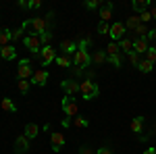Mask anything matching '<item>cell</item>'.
<instances>
[{"mask_svg":"<svg viewBox=\"0 0 156 154\" xmlns=\"http://www.w3.org/2000/svg\"><path fill=\"white\" fill-rule=\"evenodd\" d=\"M87 46H90V40L83 38V40L79 42V48H77L75 56H73V67H75L77 73H81L85 67H90V63H92V56H90V52H87Z\"/></svg>","mask_w":156,"mask_h":154,"instance_id":"6da1fadb","label":"cell"},{"mask_svg":"<svg viewBox=\"0 0 156 154\" xmlns=\"http://www.w3.org/2000/svg\"><path fill=\"white\" fill-rule=\"evenodd\" d=\"M25 29H29L31 27V36H42V34H46L50 31L48 27V21H46V17H36V19H29V21H25L23 23Z\"/></svg>","mask_w":156,"mask_h":154,"instance_id":"7a4b0ae2","label":"cell"},{"mask_svg":"<svg viewBox=\"0 0 156 154\" xmlns=\"http://www.w3.org/2000/svg\"><path fill=\"white\" fill-rule=\"evenodd\" d=\"M79 92L83 96V100H94V98L100 94V88H98V83H94L92 79H85L83 83H79Z\"/></svg>","mask_w":156,"mask_h":154,"instance_id":"3957f363","label":"cell"},{"mask_svg":"<svg viewBox=\"0 0 156 154\" xmlns=\"http://www.w3.org/2000/svg\"><path fill=\"white\" fill-rule=\"evenodd\" d=\"M17 75H19V79H29V77H34L31 60H29V59L19 60V67H17Z\"/></svg>","mask_w":156,"mask_h":154,"instance_id":"277c9868","label":"cell"},{"mask_svg":"<svg viewBox=\"0 0 156 154\" xmlns=\"http://www.w3.org/2000/svg\"><path fill=\"white\" fill-rule=\"evenodd\" d=\"M23 44H25V48H27L31 54L42 52V42H40V36H25L23 38Z\"/></svg>","mask_w":156,"mask_h":154,"instance_id":"5b68a950","label":"cell"},{"mask_svg":"<svg viewBox=\"0 0 156 154\" xmlns=\"http://www.w3.org/2000/svg\"><path fill=\"white\" fill-rule=\"evenodd\" d=\"M62 110H65V115H67L69 119L77 117V104L73 102V98H69V96H65V98H62Z\"/></svg>","mask_w":156,"mask_h":154,"instance_id":"8992f818","label":"cell"},{"mask_svg":"<svg viewBox=\"0 0 156 154\" xmlns=\"http://www.w3.org/2000/svg\"><path fill=\"white\" fill-rule=\"evenodd\" d=\"M40 56H42V65L46 67V65H50L52 60L56 59V50H54V46H42Z\"/></svg>","mask_w":156,"mask_h":154,"instance_id":"52a82bcc","label":"cell"},{"mask_svg":"<svg viewBox=\"0 0 156 154\" xmlns=\"http://www.w3.org/2000/svg\"><path fill=\"white\" fill-rule=\"evenodd\" d=\"M125 31H127V29H125V25L121 23V21L110 25V38H112L115 42H121V40L125 38Z\"/></svg>","mask_w":156,"mask_h":154,"instance_id":"ba28073f","label":"cell"},{"mask_svg":"<svg viewBox=\"0 0 156 154\" xmlns=\"http://www.w3.org/2000/svg\"><path fill=\"white\" fill-rule=\"evenodd\" d=\"M60 50H62V54H65V56H75V52H77V48H79V44H75V42H73V40H62V42H60Z\"/></svg>","mask_w":156,"mask_h":154,"instance_id":"9c48e42d","label":"cell"},{"mask_svg":"<svg viewBox=\"0 0 156 154\" xmlns=\"http://www.w3.org/2000/svg\"><path fill=\"white\" fill-rule=\"evenodd\" d=\"M50 144H52V150H54V152H60V148L65 146V135L58 133V131L50 133Z\"/></svg>","mask_w":156,"mask_h":154,"instance_id":"30bf717a","label":"cell"},{"mask_svg":"<svg viewBox=\"0 0 156 154\" xmlns=\"http://www.w3.org/2000/svg\"><path fill=\"white\" fill-rule=\"evenodd\" d=\"M62 90H65V94L69 96V98H73V96L79 92V83L73 81V79H65L62 81Z\"/></svg>","mask_w":156,"mask_h":154,"instance_id":"8fae6325","label":"cell"},{"mask_svg":"<svg viewBox=\"0 0 156 154\" xmlns=\"http://www.w3.org/2000/svg\"><path fill=\"white\" fill-rule=\"evenodd\" d=\"M48 71H44V69H40V71H34V77H31V83H36V85H46V81H48Z\"/></svg>","mask_w":156,"mask_h":154,"instance_id":"7c38bea8","label":"cell"},{"mask_svg":"<svg viewBox=\"0 0 156 154\" xmlns=\"http://www.w3.org/2000/svg\"><path fill=\"white\" fill-rule=\"evenodd\" d=\"M148 40L146 38H135L133 40V52L135 54H144V52H148Z\"/></svg>","mask_w":156,"mask_h":154,"instance_id":"4fadbf2b","label":"cell"},{"mask_svg":"<svg viewBox=\"0 0 156 154\" xmlns=\"http://www.w3.org/2000/svg\"><path fill=\"white\" fill-rule=\"evenodd\" d=\"M15 150H17V152L21 154V152H27V150H29V138H27V135H19V138H17V140H15Z\"/></svg>","mask_w":156,"mask_h":154,"instance_id":"5bb4252c","label":"cell"},{"mask_svg":"<svg viewBox=\"0 0 156 154\" xmlns=\"http://www.w3.org/2000/svg\"><path fill=\"white\" fill-rule=\"evenodd\" d=\"M0 59H4V60L17 59V48L12 46V44H9V46H4V48H0Z\"/></svg>","mask_w":156,"mask_h":154,"instance_id":"9a60e30c","label":"cell"},{"mask_svg":"<svg viewBox=\"0 0 156 154\" xmlns=\"http://www.w3.org/2000/svg\"><path fill=\"white\" fill-rule=\"evenodd\" d=\"M112 9H115V4H112V2H106V4L100 9V19H102L104 23L110 21V17H112Z\"/></svg>","mask_w":156,"mask_h":154,"instance_id":"2e32d148","label":"cell"},{"mask_svg":"<svg viewBox=\"0 0 156 154\" xmlns=\"http://www.w3.org/2000/svg\"><path fill=\"white\" fill-rule=\"evenodd\" d=\"M11 40H12V31L11 29H0V48H4V46H9L11 44Z\"/></svg>","mask_w":156,"mask_h":154,"instance_id":"e0dca14e","label":"cell"},{"mask_svg":"<svg viewBox=\"0 0 156 154\" xmlns=\"http://www.w3.org/2000/svg\"><path fill=\"white\" fill-rule=\"evenodd\" d=\"M37 133H40V127H37L36 123H27V125H25V135H27L29 140L37 138Z\"/></svg>","mask_w":156,"mask_h":154,"instance_id":"ac0fdd59","label":"cell"},{"mask_svg":"<svg viewBox=\"0 0 156 154\" xmlns=\"http://www.w3.org/2000/svg\"><path fill=\"white\" fill-rule=\"evenodd\" d=\"M119 48H121V52H125V54L133 52V40H129V38H123V40L119 42Z\"/></svg>","mask_w":156,"mask_h":154,"instance_id":"d6986e66","label":"cell"},{"mask_svg":"<svg viewBox=\"0 0 156 154\" xmlns=\"http://www.w3.org/2000/svg\"><path fill=\"white\" fill-rule=\"evenodd\" d=\"M131 6H133V11L137 13V15H142L144 11H148V0H133Z\"/></svg>","mask_w":156,"mask_h":154,"instance_id":"ffe728a7","label":"cell"},{"mask_svg":"<svg viewBox=\"0 0 156 154\" xmlns=\"http://www.w3.org/2000/svg\"><path fill=\"white\" fill-rule=\"evenodd\" d=\"M56 65L58 67H65V69H71L73 67V60H71V56H65V54H60V56H56Z\"/></svg>","mask_w":156,"mask_h":154,"instance_id":"44dd1931","label":"cell"},{"mask_svg":"<svg viewBox=\"0 0 156 154\" xmlns=\"http://www.w3.org/2000/svg\"><path fill=\"white\" fill-rule=\"evenodd\" d=\"M0 106H2V110H9V113H17V104L12 102L11 98H2Z\"/></svg>","mask_w":156,"mask_h":154,"instance_id":"7402d4cb","label":"cell"},{"mask_svg":"<svg viewBox=\"0 0 156 154\" xmlns=\"http://www.w3.org/2000/svg\"><path fill=\"white\" fill-rule=\"evenodd\" d=\"M142 129H144V117H135L131 121V131L133 133H142Z\"/></svg>","mask_w":156,"mask_h":154,"instance_id":"603a6c76","label":"cell"},{"mask_svg":"<svg viewBox=\"0 0 156 154\" xmlns=\"http://www.w3.org/2000/svg\"><path fill=\"white\" fill-rule=\"evenodd\" d=\"M119 54H121L119 44H117V42H110L106 46V56H119Z\"/></svg>","mask_w":156,"mask_h":154,"instance_id":"cb8c5ba5","label":"cell"},{"mask_svg":"<svg viewBox=\"0 0 156 154\" xmlns=\"http://www.w3.org/2000/svg\"><path fill=\"white\" fill-rule=\"evenodd\" d=\"M140 23H142V21H140V15L129 17V19H127V23H125V29H133V31H135V27H137Z\"/></svg>","mask_w":156,"mask_h":154,"instance_id":"d4e9b609","label":"cell"},{"mask_svg":"<svg viewBox=\"0 0 156 154\" xmlns=\"http://www.w3.org/2000/svg\"><path fill=\"white\" fill-rule=\"evenodd\" d=\"M137 69H140V73H150L152 69H154V65H152L148 59H144V60H140V67H137Z\"/></svg>","mask_w":156,"mask_h":154,"instance_id":"484cf974","label":"cell"},{"mask_svg":"<svg viewBox=\"0 0 156 154\" xmlns=\"http://www.w3.org/2000/svg\"><path fill=\"white\" fill-rule=\"evenodd\" d=\"M94 63H96V65H102V63H106L108 60V56H106V50H98L96 54H94Z\"/></svg>","mask_w":156,"mask_h":154,"instance_id":"4316f807","label":"cell"},{"mask_svg":"<svg viewBox=\"0 0 156 154\" xmlns=\"http://www.w3.org/2000/svg\"><path fill=\"white\" fill-rule=\"evenodd\" d=\"M148 31H150V29H148V25L140 23L137 27H135V31H133V34H137V38H146V36H148Z\"/></svg>","mask_w":156,"mask_h":154,"instance_id":"83f0119b","label":"cell"},{"mask_svg":"<svg viewBox=\"0 0 156 154\" xmlns=\"http://www.w3.org/2000/svg\"><path fill=\"white\" fill-rule=\"evenodd\" d=\"M73 125H75V127H79V129H85V127L90 125V121L83 119V117H75V119H73Z\"/></svg>","mask_w":156,"mask_h":154,"instance_id":"f1b7e54d","label":"cell"},{"mask_svg":"<svg viewBox=\"0 0 156 154\" xmlns=\"http://www.w3.org/2000/svg\"><path fill=\"white\" fill-rule=\"evenodd\" d=\"M29 85H31V81H27V79H19V83H17V88H19L21 94H27L29 92Z\"/></svg>","mask_w":156,"mask_h":154,"instance_id":"f546056e","label":"cell"},{"mask_svg":"<svg viewBox=\"0 0 156 154\" xmlns=\"http://www.w3.org/2000/svg\"><path fill=\"white\" fill-rule=\"evenodd\" d=\"M98 34H102V36H110V23H104V21H100L98 23Z\"/></svg>","mask_w":156,"mask_h":154,"instance_id":"4dcf8cb0","label":"cell"},{"mask_svg":"<svg viewBox=\"0 0 156 154\" xmlns=\"http://www.w3.org/2000/svg\"><path fill=\"white\" fill-rule=\"evenodd\" d=\"M40 42H42V46H50V42H52V34H50V31L42 34V36H40Z\"/></svg>","mask_w":156,"mask_h":154,"instance_id":"1f68e13d","label":"cell"},{"mask_svg":"<svg viewBox=\"0 0 156 154\" xmlns=\"http://www.w3.org/2000/svg\"><path fill=\"white\" fill-rule=\"evenodd\" d=\"M127 56H129V63H131L133 67H140V54H135V52H129V54H127Z\"/></svg>","mask_w":156,"mask_h":154,"instance_id":"d6a6232c","label":"cell"},{"mask_svg":"<svg viewBox=\"0 0 156 154\" xmlns=\"http://www.w3.org/2000/svg\"><path fill=\"white\" fill-rule=\"evenodd\" d=\"M146 56H148V60L154 65V63H156V48L150 46V48H148V52H146Z\"/></svg>","mask_w":156,"mask_h":154,"instance_id":"836d02e7","label":"cell"},{"mask_svg":"<svg viewBox=\"0 0 156 154\" xmlns=\"http://www.w3.org/2000/svg\"><path fill=\"white\" fill-rule=\"evenodd\" d=\"M23 34H25V27L21 25L19 29H15V31H12V40H21V38H23Z\"/></svg>","mask_w":156,"mask_h":154,"instance_id":"e575fe53","label":"cell"},{"mask_svg":"<svg viewBox=\"0 0 156 154\" xmlns=\"http://www.w3.org/2000/svg\"><path fill=\"white\" fill-rule=\"evenodd\" d=\"M98 6H100L98 0H87V2H85V9H90V11H94V9H98Z\"/></svg>","mask_w":156,"mask_h":154,"instance_id":"d590c367","label":"cell"},{"mask_svg":"<svg viewBox=\"0 0 156 154\" xmlns=\"http://www.w3.org/2000/svg\"><path fill=\"white\" fill-rule=\"evenodd\" d=\"M150 19H152V15H150V11H144L142 15H140V21H142V23H148Z\"/></svg>","mask_w":156,"mask_h":154,"instance_id":"8d00e7d4","label":"cell"},{"mask_svg":"<svg viewBox=\"0 0 156 154\" xmlns=\"http://www.w3.org/2000/svg\"><path fill=\"white\" fill-rule=\"evenodd\" d=\"M42 6V0H31L29 2V9H40Z\"/></svg>","mask_w":156,"mask_h":154,"instance_id":"74e56055","label":"cell"},{"mask_svg":"<svg viewBox=\"0 0 156 154\" xmlns=\"http://www.w3.org/2000/svg\"><path fill=\"white\" fill-rule=\"evenodd\" d=\"M146 40H154V42H156V29H150L148 36H146Z\"/></svg>","mask_w":156,"mask_h":154,"instance_id":"f35d334b","label":"cell"},{"mask_svg":"<svg viewBox=\"0 0 156 154\" xmlns=\"http://www.w3.org/2000/svg\"><path fill=\"white\" fill-rule=\"evenodd\" d=\"M79 154H92V150H90L87 146H81V148H79Z\"/></svg>","mask_w":156,"mask_h":154,"instance_id":"ab89813d","label":"cell"},{"mask_svg":"<svg viewBox=\"0 0 156 154\" xmlns=\"http://www.w3.org/2000/svg\"><path fill=\"white\" fill-rule=\"evenodd\" d=\"M19 6H21V9H29V2H27V0H19Z\"/></svg>","mask_w":156,"mask_h":154,"instance_id":"60d3db41","label":"cell"},{"mask_svg":"<svg viewBox=\"0 0 156 154\" xmlns=\"http://www.w3.org/2000/svg\"><path fill=\"white\" fill-rule=\"evenodd\" d=\"M96 154H112V150H108V148H100Z\"/></svg>","mask_w":156,"mask_h":154,"instance_id":"b9f144b4","label":"cell"},{"mask_svg":"<svg viewBox=\"0 0 156 154\" xmlns=\"http://www.w3.org/2000/svg\"><path fill=\"white\" fill-rule=\"evenodd\" d=\"M69 125H71V119L67 117V119H65V121H62V127H69Z\"/></svg>","mask_w":156,"mask_h":154,"instance_id":"7bdbcfd3","label":"cell"},{"mask_svg":"<svg viewBox=\"0 0 156 154\" xmlns=\"http://www.w3.org/2000/svg\"><path fill=\"white\" fill-rule=\"evenodd\" d=\"M150 15H152V19H156V4L152 6V9H150Z\"/></svg>","mask_w":156,"mask_h":154,"instance_id":"ee69618b","label":"cell"},{"mask_svg":"<svg viewBox=\"0 0 156 154\" xmlns=\"http://www.w3.org/2000/svg\"><path fill=\"white\" fill-rule=\"evenodd\" d=\"M144 154H156V148H148V150H144Z\"/></svg>","mask_w":156,"mask_h":154,"instance_id":"f6af8a7d","label":"cell"},{"mask_svg":"<svg viewBox=\"0 0 156 154\" xmlns=\"http://www.w3.org/2000/svg\"><path fill=\"white\" fill-rule=\"evenodd\" d=\"M154 129H156V125H154Z\"/></svg>","mask_w":156,"mask_h":154,"instance_id":"bcb514c9","label":"cell"}]
</instances>
